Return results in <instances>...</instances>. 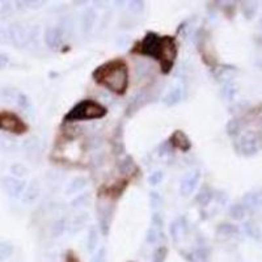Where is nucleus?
<instances>
[{"label":"nucleus","mask_w":262,"mask_h":262,"mask_svg":"<svg viewBox=\"0 0 262 262\" xmlns=\"http://www.w3.org/2000/svg\"><path fill=\"white\" fill-rule=\"evenodd\" d=\"M91 262H106V248L101 246V248L95 253V256L92 257Z\"/></svg>","instance_id":"41"},{"label":"nucleus","mask_w":262,"mask_h":262,"mask_svg":"<svg viewBox=\"0 0 262 262\" xmlns=\"http://www.w3.org/2000/svg\"><path fill=\"white\" fill-rule=\"evenodd\" d=\"M161 202H163V198H161V196L158 192L149 193V203H151L152 209H159Z\"/></svg>","instance_id":"39"},{"label":"nucleus","mask_w":262,"mask_h":262,"mask_svg":"<svg viewBox=\"0 0 262 262\" xmlns=\"http://www.w3.org/2000/svg\"><path fill=\"white\" fill-rule=\"evenodd\" d=\"M87 183H88V180H87L86 177H83V176L75 177V178H72V180L70 181V183L67 185L66 196L78 194V193H80L84 188L87 186Z\"/></svg>","instance_id":"17"},{"label":"nucleus","mask_w":262,"mask_h":262,"mask_svg":"<svg viewBox=\"0 0 262 262\" xmlns=\"http://www.w3.org/2000/svg\"><path fill=\"white\" fill-rule=\"evenodd\" d=\"M168 256V248L167 246H159L158 249L154 253L152 262H165V258Z\"/></svg>","instance_id":"36"},{"label":"nucleus","mask_w":262,"mask_h":262,"mask_svg":"<svg viewBox=\"0 0 262 262\" xmlns=\"http://www.w3.org/2000/svg\"><path fill=\"white\" fill-rule=\"evenodd\" d=\"M199 180H201V172L198 169L192 171L183 177L180 183V194L183 197H188L194 193L196 188L198 186Z\"/></svg>","instance_id":"9"},{"label":"nucleus","mask_w":262,"mask_h":262,"mask_svg":"<svg viewBox=\"0 0 262 262\" xmlns=\"http://www.w3.org/2000/svg\"><path fill=\"white\" fill-rule=\"evenodd\" d=\"M88 214L83 212V214L75 215L68 223H67V230L70 231L71 234H78L84 228V226L88 223Z\"/></svg>","instance_id":"15"},{"label":"nucleus","mask_w":262,"mask_h":262,"mask_svg":"<svg viewBox=\"0 0 262 262\" xmlns=\"http://www.w3.org/2000/svg\"><path fill=\"white\" fill-rule=\"evenodd\" d=\"M7 42H10V40H8V33H7V30H4V29H0V45L7 44Z\"/></svg>","instance_id":"46"},{"label":"nucleus","mask_w":262,"mask_h":262,"mask_svg":"<svg viewBox=\"0 0 262 262\" xmlns=\"http://www.w3.org/2000/svg\"><path fill=\"white\" fill-rule=\"evenodd\" d=\"M190 262H209V250L206 248H197L188 254Z\"/></svg>","instance_id":"25"},{"label":"nucleus","mask_w":262,"mask_h":262,"mask_svg":"<svg viewBox=\"0 0 262 262\" xmlns=\"http://www.w3.org/2000/svg\"><path fill=\"white\" fill-rule=\"evenodd\" d=\"M244 230H245L246 235L254 240H259L261 239V231H259L258 226L254 223V221H246L244 224Z\"/></svg>","instance_id":"31"},{"label":"nucleus","mask_w":262,"mask_h":262,"mask_svg":"<svg viewBox=\"0 0 262 262\" xmlns=\"http://www.w3.org/2000/svg\"><path fill=\"white\" fill-rule=\"evenodd\" d=\"M241 127H243V122H241L240 118H232L231 121H228L226 130H227V134L232 138L240 135Z\"/></svg>","instance_id":"27"},{"label":"nucleus","mask_w":262,"mask_h":262,"mask_svg":"<svg viewBox=\"0 0 262 262\" xmlns=\"http://www.w3.org/2000/svg\"><path fill=\"white\" fill-rule=\"evenodd\" d=\"M259 25H261V29H262V19H261V21H259Z\"/></svg>","instance_id":"48"},{"label":"nucleus","mask_w":262,"mask_h":262,"mask_svg":"<svg viewBox=\"0 0 262 262\" xmlns=\"http://www.w3.org/2000/svg\"><path fill=\"white\" fill-rule=\"evenodd\" d=\"M41 194V186L38 183L37 180H33L26 185L25 190H24V194H22V202L24 203H33L35 202Z\"/></svg>","instance_id":"14"},{"label":"nucleus","mask_w":262,"mask_h":262,"mask_svg":"<svg viewBox=\"0 0 262 262\" xmlns=\"http://www.w3.org/2000/svg\"><path fill=\"white\" fill-rule=\"evenodd\" d=\"M44 38L48 48H50L51 50H58L63 44V32L60 28L51 26V28L46 29Z\"/></svg>","instance_id":"11"},{"label":"nucleus","mask_w":262,"mask_h":262,"mask_svg":"<svg viewBox=\"0 0 262 262\" xmlns=\"http://www.w3.org/2000/svg\"><path fill=\"white\" fill-rule=\"evenodd\" d=\"M107 109L96 100H83L73 105L70 110L64 114L63 121L67 123L79 122V121H92L104 118Z\"/></svg>","instance_id":"3"},{"label":"nucleus","mask_w":262,"mask_h":262,"mask_svg":"<svg viewBox=\"0 0 262 262\" xmlns=\"http://www.w3.org/2000/svg\"><path fill=\"white\" fill-rule=\"evenodd\" d=\"M188 231V220L185 216H180L171 223V236L174 243H178L185 237Z\"/></svg>","instance_id":"12"},{"label":"nucleus","mask_w":262,"mask_h":262,"mask_svg":"<svg viewBox=\"0 0 262 262\" xmlns=\"http://www.w3.org/2000/svg\"><path fill=\"white\" fill-rule=\"evenodd\" d=\"M12 13V6L10 3H3V6L0 7V17L6 19Z\"/></svg>","instance_id":"43"},{"label":"nucleus","mask_w":262,"mask_h":262,"mask_svg":"<svg viewBox=\"0 0 262 262\" xmlns=\"http://www.w3.org/2000/svg\"><path fill=\"white\" fill-rule=\"evenodd\" d=\"M127 185H129V180L123 178V180H118L113 183L105 185L100 189V196L106 197L109 199H117L123 194V192L126 190Z\"/></svg>","instance_id":"8"},{"label":"nucleus","mask_w":262,"mask_h":262,"mask_svg":"<svg viewBox=\"0 0 262 262\" xmlns=\"http://www.w3.org/2000/svg\"><path fill=\"white\" fill-rule=\"evenodd\" d=\"M111 147L117 155H121L125 152V143H123V129L122 126H118L111 136Z\"/></svg>","instance_id":"18"},{"label":"nucleus","mask_w":262,"mask_h":262,"mask_svg":"<svg viewBox=\"0 0 262 262\" xmlns=\"http://www.w3.org/2000/svg\"><path fill=\"white\" fill-rule=\"evenodd\" d=\"M28 129V125L16 113L8 110L0 111V130L7 131V133L16 134V135H21V134H25Z\"/></svg>","instance_id":"5"},{"label":"nucleus","mask_w":262,"mask_h":262,"mask_svg":"<svg viewBox=\"0 0 262 262\" xmlns=\"http://www.w3.org/2000/svg\"><path fill=\"white\" fill-rule=\"evenodd\" d=\"M15 246L10 241H0V261H6L13 254Z\"/></svg>","instance_id":"30"},{"label":"nucleus","mask_w":262,"mask_h":262,"mask_svg":"<svg viewBox=\"0 0 262 262\" xmlns=\"http://www.w3.org/2000/svg\"><path fill=\"white\" fill-rule=\"evenodd\" d=\"M2 186L11 198H21L26 188V182L13 176H4L2 178Z\"/></svg>","instance_id":"7"},{"label":"nucleus","mask_w":262,"mask_h":262,"mask_svg":"<svg viewBox=\"0 0 262 262\" xmlns=\"http://www.w3.org/2000/svg\"><path fill=\"white\" fill-rule=\"evenodd\" d=\"M10 173H11V176L16 177V178H20V180H22L24 177L28 176L29 168L26 167L25 164H21V163H15V164L11 165Z\"/></svg>","instance_id":"29"},{"label":"nucleus","mask_w":262,"mask_h":262,"mask_svg":"<svg viewBox=\"0 0 262 262\" xmlns=\"http://www.w3.org/2000/svg\"><path fill=\"white\" fill-rule=\"evenodd\" d=\"M131 53L154 58L160 63L161 72L169 73L177 57L176 38L172 35H159L158 33L147 32L142 41L131 49Z\"/></svg>","instance_id":"1"},{"label":"nucleus","mask_w":262,"mask_h":262,"mask_svg":"<svg viewBox=\"0 0 262 262\" xmlns=\"http://www.w3.org/2000/svg\"><path fill=\"white\" fill-rule=\"evenodd\" d=\"M98 240H100V232L96 227H91L88 232V237H87V250L89 253H93L98 245Z\"/></svg>","instance_id":"24"},{"label":"nucleus","mask_w":262,"mask_h":262,"mask_svg":"<svg viewBox=\"0 0 262 262\" xmlns=\"http://www.w3.org/2000/svg\"><path fill=\"white\" fill-rule=\"evenodd\" d=\"M67 230V221L66 219H59V220H57L55 223H54L53 226V235L55 237L60 236V235L63 234L64 231Z\"/></svg>","instance_id":"37"},{"label":"nucleus","mask_w":262,"mask_h":262,"mask_svg":"<svg viewBox=\"0 0 262 262\" xmlns=\"http://www.w3.org/2000/svg\"><path fill=\"white\" fill-rule=\"evenodd\" d=\"M8 40L16 48H25L29 42L34 38V29L22 24V22H13L7 29Z\"/></svg>","instance_id":"4"},{"label":"nucleus","mask_w":262,"mask_h":262,"mask_svg":"<svg viewBox=\"0 0 262 262\" xmlns=\"http://www.w3.org/2000/svg\"><path fill=\"white\" fill-rule=\"evenodd\" d=\"M134 168H135V163H134V159L131 156H125L122 159L120 164H118V171L122 174H130L133 173Z\"/></svg>","instance_id":"28"},{"label":"nucleus","mask_w":262,"mask_h":262,"mask_svg":"<svg viewBox=\"0 0 262 262\" xmlns=\"http://www.w3.org/2000/svg\"><path fill=\"white\" fill-rule=\"evenodd\" d=\"M88 202H89L88 193H82V194H78V196L72 199L71 206H72L73 209H80V207H84V206H87V203Z\"/></svg>","instance_id":"34"},{"label":"nucleus","mask_w":262,"mask_h":262,"mask_svg":"<svg viewBox=\"0 0 262 262\" xmlns=\"http://www.w3.org/2000/svg\"><path fill=\"white\" fill-rule=\"evenodd\" d=\"M151 221H152V227L156 228V230L159 231H160L161 228H163V226H164V220H163V218H161V215L159 214V212H154V214H152Z\"/></svg>","instance_id":"42"},{"label":"nucleus","mask_w":262,"mask_h":262,"mask_svg":"<svg viewBox=\"0 0 262 262\" xmlns=\"http://www.w3.org/2000/svg\"><path fill=\"white\" fill-rule=\"evenodd\" d=\"M130 6H131L130 8L135 11V12H140V11L144 8V4H143L142 2H131V3H130Z\"/></svg>","instance_id":"45"},{"label":"nucleus","mask_w":262,"mask_h":262,"mask_svg":"<svg viewBox=\"0 0 262 262\" xmlns=\"http://www.w3.org/2000/svg\"><path fill=\"white\" fill-rule=\"evenodd\" d=\"M241 10H243L244 16H245L246 19H252L257 11V6L254 3H243Z\"/></svg>","instance_id":"38"},{"label":"nucleus","mask_w":262,"mask_h":262,"mask_svg":"<svg viewBox=\"0 0 262 262\" xmlns=\"http://www.w3.org/2000/svg\"><path fill=\"white\" fill-rule=\"evenodd\" d=\"M97 16H96V12L93 10H87L86 12L83 13L82 16V28L84 33H89L92 30V28L95 26V22Z\"/></svg>","instance_id":"21"},{"label":"nucleus","mask_w":262,"mask_h":262,"mask_svg":"<svg viewBox=\"0 0 262 262\" xmlns=\"http://www.w3.org/2000/svg\"><path fill=\"white\" fill-rule=\"evenodd\" d=\"M169 144L173 149H178L181 152H188L192 149V140L189 136L183 133L182 130H176L172 133V135L168 139Z\"/></svg>","instance_id":"10"},{"label":"nucleus","mask_w":262,"mask_h":262,"mask_svg":"<svg viewBox=\"0 0 262 262\" xmlns=\"http://www.w3.org/2000/svg\"><path fill=\"white\" fill-rule=\"evenodd\" d=\"M216 234L221 237H234L240 234V230L237 226L230 224V223H223V224H219L216 228Z\"/></svg>","instance_id":"23"},{"label":"nucleus","mask_w":262,"mask_h":262,"mask_svg":"<svg viewBox=\"0 0 262 262\" xmlns=\"http://www.w3.org/2000/svg\"><path fill=\"white\" fill-rule=\"evenodd\" d=\"M98 214V221H100V231L104 236H106L109 234V230H110L111 224V210L110 209H101L97 210Z\"/></svg>","instance_id":"16"},{"label":"nucleus","mask_w":262,"mask_h":262,"mask_svg":"<svg viewBox=\"0 0 262 262\" xmlns=\"http://www.w3.org/2000/svg\"><path fill=\"white\" fill-rule=\"evenodd\" d=\"M16 104L19 105L21 109H24V110L28 113V111H30L33 109L32 106V102H30V100H29V97L26 95H24V93H17L16 96Z\"/></svg>","instance_id":"33"},{"label":"nucleus","mask_w":262,"mask_h":262,"mask_svg":"<svg viewBox=\"0 0 262 262\" xmlns=\"http://www.w3.org/2000/svg\"><path fill=\"white\" fill-rule=\"evenodd\" d=\"M236 149L244 156H253L256 155L257 152L261 148V139H259L258 134L253 133V131H246V133L237 135Z\"/></svg>","instance_id":"6"},{"label":"nucleus","mask_w":262,"mask_h":262,"mask_svg":"<svg viewBox=\"0 0 262 262\" xmlns=\"http://www.w3.org/2000/svg\"><path fill=\"white\" fill-rule=\"evenodd\" d=\"M129 66L121 58L107 60L92 72V79L98 86L104 87L120 96L126 93L129 88Z\"/></svg>","instance_id":"2"},{"label":"nucleus","mask_w":262,"mask_h":262,"mask_svg":"<svg viewBox=\"0 0 262 262\" xmlns=\"http://www.w3.org/2000/svg\"><path fill=\"white\" fill-rule=\"evenodd\" d=\"M160 235H161L160 231L156 230V228H154L151 226V227L148 228V231H147V234H145V243L154 245V244H156L159 241Z\"/></svg>","instance_id":"35"},{"label":"nucleus","mask_w":262,"mask_h":262,"mask_svg":"<svg viewBox=\"0 0 262 262\" xmlns=\"http://www.w3.org/2000/svg\"><path fill=\"white\" fill-rule=\"evenodd\" d=\"M214 190L209 185H205L196 196V202L201 206H207L211 202L212 198H214Z\"/></svg>","instance_id":"20"},{"label":"nucleus","mask_w":262,"mask_h":262,"mask_svg":"<svg viewBox=\"0 0 262 262\" xmlns=\"http://www.w3.org/2000/svg\"><path fill=\"white\" fill-rule=\"evenodd\" d=\"M67 262H79V259L72 252H68L67 253Z\"/></svg>","instance_id":"47"},{"label":"nucleus","mask_w":262,"mask_h":262,"mask_svg":"<svg viewBox=\"0 0 262 262\" xmlns=\"http://www.w3.org/2000/svg\"><path fill=\"white\" fill-rule=\"evenodd\" d=\"M241 203L245 206L248 211L261 209L262 207V190H259V192L246 193L245 196L243 197V201H241Z\"/></svg>","instance_id":"13"},{"label":"nucleus","mask_w":262,"mask_h":262,"mask_svg":"<svg viewBox=\"0 0 262 262\" xmlns=\"http://www.w3.org/2000/svg\"><path fill=\"white\" fill-rule=\"evenodd\" d=\"M145 98H147V96H145L144 92H140V93H138V95L135 96V97L131 100V102H130V105L127 106L126 109V116H129V117H131L135 111H138V109H140V107L144 105V101Z\"/></svg>","instance_id":"22"},{"label":"nucleus","mask_w":262,"mask_h":262,"mask_svg":"<svg viewBox=\"0 0 262 262\" xmlns=\"http://www.w3.org/2000/svg\"><path fill=\"white\" fill-rule=\"evenodd\" d=\"M181 100H182V89L180 87H174L163 97V104L167 105V106H174Z\"/></svg>","instance_id":"19"},{"label":"nucleus","mask_w":262,"mask_h":262,"mask_svg":"<svg viewBox=\"0 0 262 262\" xmlns=\"http://www.w3.org/2000/svg\"><path fill=\"white\" fill-rule=\"evenodd\" d=\"M237 93V87L235 86L234 83H227V84H224V87H223V89H221V96L226 98V100H228V101H232L235 98V96H236Z\"/></svg>","instance_id":"32"},{"label":"nucleus","mask_w":262,"mask_h":262,"mask_svg":"<svg viewBox=\"0 0 262 262\" xmlns=\"http://www.w3.org/2000/svg\"><path fill=\"white\" fill-rule=\"evenodd\" d=\"M10 64V55L6 53H0V68H6Z\"/></svg>","instance_id":"44"},{"label":"nucleus","mask_w":262,"mask_h":262,"mask_svg":"<svg viewBox=\"0 0 262 262\" xmlns=\"http://www.w3.org/2000/svg\"><path fill=\"white\" fill-rule=\"evenodd\" d=\"M246 212H248V210H246V207L241 202L234 203V205L230 207L231 218L235 219V220H243L246 216Z\"/></svg>","instance_id":"26"},{"label":"nucleus","mask_w":262,"mask_h":262,"mask_svg":"<svg viewBox=\"0 0 262 262\" xmlns=\"http://www.w3.org/2000/svg\"><path fill=\"white\" fill-rule=\"evenodd\" d=\"M163 178H164V173H163L161 171H156L154 172V173L149 174L148 182L149 185H159V183L163 181Z\"/></svg>","instance_id":"40"}]
</instances>
